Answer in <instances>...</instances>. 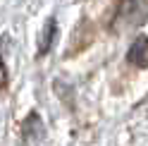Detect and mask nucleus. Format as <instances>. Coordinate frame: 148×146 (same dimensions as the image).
Wrapping results in <instances>:
<instances>
[{
  "label": "nucleus",
  "mask_w": 148,
  "mask_h": 146,
  "mask_svg": "<svg viewBox=\"0 0 148 146\" xmlns=\"http://www.w3.org/2000/svg\"><path fill=\"white\" fill-rule=\"evenodd\" d=\"M55 34H58V22H55V17H48V22H45L43 31H41V39H38V55H45L50 50Z\"/></svg>",
  "instance_id": "nucleus-2"
},
{
  "label": "nucleus",
  "mask_w": 148,
  "mask_h": 146,
  "mask_svg": "<svg viewBox=\"0 0 148 146\" xmlns=\"http://www.w3.org/2000/svg\"><path fill=\"white\" fill-rule=\"evenodd\" d=\"M43 132H45L43 122L38 120V115H36V113H31L29 117H26V122H24V136H31V139H41Z\"/></svg>",
  "instance_id": "nucleus-3"
},
{
  "label": "nucleus",
  "mask_w": 148,
  "mask_h": 146,
  "mask_svg": "<svg viewBox=\"0 0 148 146\" xmlns=\"http://www.w3.org/2000/svg\"><path fill=\"white\" fill-rule=\"evenodd\" d=\"M127 60L136 67H148V36H138V39L129 45Z\"/></svg>",
  "instance_id": "nucleus-1"
}]
</instances>
